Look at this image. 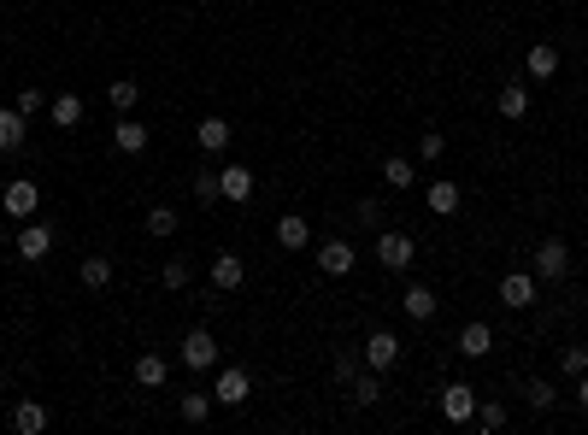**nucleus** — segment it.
Here are the masks:
<instances>
[{"label": "nucleus", "instance_id": "1", "mask_svg": "<svg viewBox=\"0 0 588 435\" xmlns=\"http://www.w3.org/2000/svg\"><path fill=\"white\" fill-rule=\"evenodd\" d=\"M530 271H535L542 282H565V277H571V247L559 242V235L535 242V253H530Z\"/></svg>", "mask_w": 588, "mask_h": 435}, {"label": "nucleus", "instance_id": "2", "mask_svg": "<svg viewBox=\"0 0 588 435\" xmlns=\"http://www.w3.org/2000/svg\"><path fill=\"white\" fill-rule=\"evenodd\" d=\"M412 259H418V242H412L406 230H377V265L383 271H412Z\"/></svg>", "mask_w": 588, "mask_h": 435}, {"label": "nucleus", "instance_id": "3", "mask_svg": "<svg viewBox=\"0 0 588 435\" xmlns=\"http://www.w3.org/2000/svg\"><path fill=\"white\" fill-rule=\"evenodd\" d=\"M542 301V277L535 271H506L500 277V306H512V312H523V306Z\"/></svg>", "mask_w": 588, "mask_h": 435}, {"label": "nucleus", "instance_id": "4", "mask_svg": "<svg viewBox=\"0 0 588 435\" xmlns=\"http://www.w3.org/2000/svg\"><path fill=\"white\" fill-rule=\"evenodd\" d=\"M0 206H6V218H12V223H30V218H35V206H42V189H35L30 177H12V183H6V194H0Z\"/></svg>", "mask_w": 588, "mask_h": 435}, {"label": "nucleus", "instance_id": "5", "mask_svg": "<svg viewBox=\"0 0 588 435\" xmlns=\"http://www.w3.org/2000/svg\"><path fill=\"white\" fill-rule=\"evenodd\" d=\"M400 353H406V347H400L394 330H371V335H365V365H371V371H394Z\"/></svg>", "mask_w": 588, "mask_h": 435}, {"label": "nucleus", "instance_id": "6", "mask_svg": "<svg viewBox=\"0 0 588 435\" xmlns=\"http://www.w3.org/2000/svg\"><path fill=\"white\" fill-rule=\"evenodd\" d=\"M442 418L447 424H471V418H477V389H471V382H447L442 389Z\"/></svg>", "mask_w": 588, "mask_h": 435}, {"label": "nucleus", "instance_id": "7", "mask_svg": "<svg viewBox=\"0 0 588 435\" xmlns=\"http://www.w3.org/2000/svg\"><path fill=\"white\" fill-rule=\"evenodd\" d=\"M247 394H254L247 371H242V365H224L218 382H212V400H218V406H247Z\"/></svg>", "mask_w": 588, "mask_h": 435}, {"label": "nucleus", "instance_id": "8", "mask_svg": "<svg viewBox=\"0 0 588 435\" xmlns=\"http://www.w3.org/2000/svg\"><path fill=\"white\" fill-rule=\"evenodd\" d=\"M183 365H189V371H212V365H218V341H212L206 324L183 335Z\"/></svg>", "mask_w": 588, "mask_h": 435}, {"label": "nucleus", "instance_id": "9", "mask_svg": "<svg viewBox=\"0 0 588 435\" xmlns=\"http://www.w3.org/2000/svg\"><path fill=\"white\" fill-rule=\"evenodd\" d=\"M47 247H54V230H47V223H24V230H18V242H12V253H18L24 265H42V259H47Z\"/></svg>", "mask_w": 588, "mask_h": 435}, {"label": "nucleus", "instance_id": "10", "mask_svg": "<svg viewBox=\"0 0 588 435\" xmlns=\"http://www.w3.org/2000/svg\"><path fill=\"white\" fill-rule=\"evenodd\" d=\"M242 282H247V259L242 253H218L212 259V289L218 294H235Z\"/></svg>", "mask_w": 588, "mask_h": 435}, {"label": "nucleus", "instance_id": "11", "mask_svg": "<svg viewBox=\"0 0 588 435\" xmlns=\"http://www.w3.org/2000/svg\"><path fill=\"white\" fill-rule=\"evenodd\" d=\"M354 265H359V253H354V247L342 242V235L318 247V271H324V277H347V271H354Z\"/></svg>", "mask_w": 588, "mask_h": 435}, {"label": "nucleus", "instance_id": "12", "mask_svg": "<svg viewBox=\"0 0 588 435\" xmlns=\"http://www.w3.org/2000/svg\"><path fill=\"white\" fill-rule=\"evenodd\" d=\"M194 142H200V153H224V147H230V118L206 112V118H200V130H194Z\"/></svg>", "mask_w": 588, "mask_h": 435}, {"label": "nucleus", "instance_id": "13", "mask_svg": "<svg viewBox=\"0 0 588 435\" xmlns=\"http://www.w3.org/2000/svg\"><path fill=\"white\" fill-rule=\"evenodd\" d=\"M24 135H30V118L18 106H0V153H18Z\"/></svg>", "mask_w": 588, "mask_h": 435}, {"label": "nucleus", "instance_id": "14", "mask_svg": "<svg viewBox=\"0 0 588 435\" xmlns=\"http://www.w3.org/2000/svg\"><path fill=\"white\" fill-rule=\"evenodd\" d=\"M218 189H224V201H230V206H242L247 194H254V171H247V165H224L218 171Z\"/></svg>", "mask_w": 588, "mask_h": 435}, {"label": "nucleus", "instance_id": "15", "mask_svg": "<svg viewBox=\"0 0 588 435\" xmlns=\"http://www.w3.org/2000/svg\"><path fill=\"white\" fill-rule=\"evenodd\" d=\"M400 306H406V318L430 324V318H435V306H442V301H435V289H430V282H412V289L400 294Z\"/></svg>", "mask_w": 588, "mask_h": 435}, {"label": "nucleus", "instance_id": "16", "mask_svg": "<svg viewBox=\"0 0 588 435\" xmlns=\"http://www.w3.org/2000/svg\"><path fill=\"white\" fill-rule=\"evenodd\" d=\"M424 206H430L435 218H453L459 213V183H447V177H435L430 189H424Z\"/></svg>", "mask_w": 588, "mask_h": 435}, {"label": "nucleus", "instance_id": "17", "mask_svg": "<svg viewBox=\"0 0 588 435\" xmlns=\"http://www.w3.org/2000/svg\"><path fill=\"white\" fill-rule=\"evenodd\" d=\"M347 400H354V406H377V400H383V371L365 365L354 382H347Z\"/></svg>", "mask_w": 588, "mask_h": 435}, {"label": "nucleus", "instance_id": "18", "mask_svg": "<svg viewBox=\"0 0 588 435\" xmlns=\"http://www.w3.org/2000/svg\"><path fill=\"white\" fill-rule=\"evenodd\" d=\"M494 112H500V118H512V124L530 118V89H523V83H506V89L494 94Z\"/></svg>", "mask_w": 588, "mask_h": 435}, {"label": "nucleus", "instance_id": "19", "mask_svg": "<svg viewBox=\"0 0 588 435\" xmlns=\"http://www.w3.org/2000/svg\"><path fill=\"white\" fill-rule=\"evenodd\" d=\"M459 353H465V359H489L494 353V330L489 324H465V330H459Z\"/></svg>", "mask_w": 588, "mask_h": 435}, {"label": "nucleus", "instance_id": "20", "mask_svg": "<svg viewBox=\"0 0 588 435\" xmlns=\"http://www.w3.org/2000/svg\"><path fill=\"white\" fill-rule=\"evenodd\" d=\"M12 430H18V435H42L47 430V406L42 400H18V406H12Z\"/></svg>", "mask_w": 588, "mask_h": 435}, {"label": "nucleus", "instance_id": "21", "mask_svg": "<svg viewBox=\"0 0 588 435\" xmlns=\"http://www.w3.org/2000/svg\"><path fill=\"white\" fill-rule=\"evenodd\" d=\"M277 242L289 247V253H300V247H312V223L300 218V213H289V218H277Z\"/></svg>", "mask_w": 588, "mask_h": 435}, {"label": "nucleus", "instance_id": "22", "mask_svg": "<svg viewBox=\"0 0 588 435\" xmlns=\"http://www.w3.org/2000/svg\"><path fill=\"white\" fill-rule=\"evenodd\" d=\"M523 71H530V83H547V77H559V54L547 42H535L530 47V59H523Z\"/></svg>", "mask_w": 588, "mask_h": 435}, {"label": "nucleus", "instance_id": "23", "mask_svg": "<svg viewBox=\"0 0 588 435\" xmlns=\"http://www.w3.org/2000/svg\"><path fill=\"white\" fill-rule=\"evenodd\" d=\"M165 377H171V365L159 353H142V359H135V382H142V389H165Z\"/></svg>", "mask_w": 588, "mask_h": 435}, {"label": "nucleus", "instance_id": "24", "mask_svg": "<svg viewBox=\"0 0 588 435\" xmlns=\"http://www.w3.org/2000/svg\"><path fill=\"white\" fill-rule=\"evenodd\" d=\"M523 400H530V412H553V406H559V389L547 377H530V382H523Z\"/></svg>", "mask_w": 588, "mask_h": 435}, {"label": "nucleus", "instance_id": "25", "mask_svg": "<svg viewBox=\"0 0 588 435\" xmlns=\"http://www.w3.org/2000/svg\"><path fill=\"white\" fill-rule=\"evenodd\" d=\"M112 142H118V153H142V147H147V124L142 118H124L118 130H112Z\"/></svg>", "mask_w": 588, "mask_h": 435}, {"label": "nucleus", "instance_id": "26", "mask_svg": "<svg viewBox=\"0 0 588 435\" xmlns=\"http://www.w3.org/2000/svg\"><path fill=\"white\" fill-rule=\"evenodd\" d=\"M47 118H54L59 130H77L83 124V101L77 94H59V101H47Z\"/></svg>", "mask_w": 588, "mask_h": 435}, {"label": "nucleus", "instance_id": "27", "mask_svg": "<svg viewBox=\"0 0 588 435\" xmlns=\"http://www.w3.org/2000/svg\"><path fill=\"white\" fill-rule=\"evenodd\" d=\"M77 277H83V289H106V282H112V259L106 253H89L77 265Z\"/></svg>", "mask_w": 588, "mask_h": 435}, {"label": "nucleus", "instance_id": "28", "mask_svg": "<svg viewBox=\"0 0 588 435\" xmlns=\"http://www.w3.org/2000/svg\"><path fill=\"white\" fill-rule=\"evenodd\" d=\"M177 206H147V235H159V242H165V235H177Z\"/></svg>", "mask_w": 588, "mask_h": 435}, {"label": "nucleus", "instance_id": "29", "mask_svg": "<svg viewBox=\"0 0 588 435\" xmlns=\"http://www.w3.org/2000/svg\"><path fill=\"white\" fill-rule=\"evenodd\" d=\"M159 282H165L171 294H183V289H189V282H194V265H189V259H165V271H159Z\"/></svg>", "mask_w": 588, "mask_h": 435}, {"label": "nucleus", "instance_id": "30", "mask_svg": "<svg viewBox=\"0 0 588 435\" xmlns=\"http://www.w3.org/2000/svg\"><path fill=\"white\" fill-rule=\"evenodd\" d=\"M383 177H389V189L406 194L412 183H418V165H412V159H383Z\"/></svg>", "mask_w": 588, "mask_h": 435}, {"label": "nucleus", "instance_id": "31", "mask_svg": "<svg viewBox=\"0 0 588 435\" xmlns=\"http://www.w3.org/2000/svg\"><path fill=\"white\" fill-rule=\"evenodd\" d=\"M359 371H365V353H347V347H342V353H335V389L347 394V382H354Z\"/></svg>", "mask_w": 588, "mask_h": 435}, {"label": "nucleus", "instance_id": "32", "mask_svg": "<svg viewBox=\"0 0 588 435\" xmlns=\"http://www.w3.org/2000/svg\"><path fill=\"white\" fill-rule=\"evenodd\" d=\"M212 406H218L212 394H183V400H177V412L189 418V424H206V418H212Z\"/></svg>", "mask_w": 588, "mask_h": 435}, {"label": "nucleus", "instance_id": "33", "mask_svg": "<svg viewBox=\"0 0 588 435\" xmlns=\"http://www.w3.org/2000/svg\"><path fill=\"white\" fill-rule=\"evenodd\" d=\"M194 201H200V206H218V201H224L218 171H200V177H194Z\"/></svg>", "mask_w": 588, "mask_h": 435}, {"label": "nucleus", "instance_id": "34", "mask_svg": "<svg viewBox=\"0 0 588 435\" xmlns=\"http://www.w3.org/2000/svg\"><path fill=\"white\" fill-rule=\"evenodd\" d=\"M106 101H112V106H118V112H130L135 101H142V89H135V83H130V77H118V83H112V89H106Z\"/></svg>", "mask_w": 588, "mask_h": 435}, {"label": "nucleus", "instance_id": "35", "mask_svg": "<svg viewBox=\"0 0 588 435\" xmlns=\"http://www.w3.org/2000/svg\"><path fill=\"white\" fill-rule=\"evenodd\" d=\"M559 371H565V377H583V371H588V347H583V341H571L565 353H559Z\"/></svg>", "mask_w": 588, "mask_h": 435}, {"label": "nucleus", "instance_id": "36", "mask_svg": "<svg viewBox=\"0 0 588 435\" xmlns=\"http://www.w3.org/2000/svg\"><path fill=\"white\" fill-rule=\"evenodd\" d=\"M477 424L489 430V435H494V430H506V406H500V400H477Z\"/></svg>", "mask_w": 588, "mask_h": 435}, {"label": "nucleus", "instance_id": "37", "mask_svg": "<svg viewBox=\"0 0 588 435\" xmlns=\"http://www.w3.org/2000/svg\"><path fill=\"white\" fill-rule=\"evenodd\" d=\"M442 153H447L442 130H424V135H418V159H430V165H435V159H442Z\"/></svg>", "mask_w": 588, "mask_h": 435}, {"label": "nucleus", "instance_id": "38", "mask_svg": "<svg viewBox=\"0 0 588 435\" xmlns=\"http://www.w3.org/2000/svg\"><path fill=\"white\" fill-rule=\"evenodd\" d=\"M354 218L365 223V230H383V201H354Z\"/></svg>", "mask_w": 588, "mask_h": 435}, {"label": "nucleus", "instance_id": "39", "mask_svg": "<svg viewBox=\"0 0 588 435\" xmlns=\"http://www.w3.org/2000/svg\"><path fill=\"white\" fill-rule=\"evenodd\" d=\"M42 106H47L42 89H24V94H18V112H24V118H30V112H42Z\"/></svg>", "mask_w": 588, "mask_h": 435}, {"label": "nucleus", "instance_id": "40", "mask_svg": "<svg viewBox=\"0 0 588 435\" xmlns=\"http://www.w3.org/2000/svg\"><path fill=\"white\" fill-rule=\"evenodd\" d=\"M577 406H583V412H588V371H583V377H577Z\"/></svg>", "mask_w": 588, "mask_h": 435}, {"label": "nucleus", "instance_id": "41", "mask_svg": "<svg viewBox=\"0 0 588 435\" xmlns=\"http://www.w3.org/2000/svg\"><path fill=\"white\" fill-rule=\"evenodd\" d=\"M0 35H6V18H0Z\"/></svg>", "mask_w": 588, "mask_h": 435}]
</instances>
